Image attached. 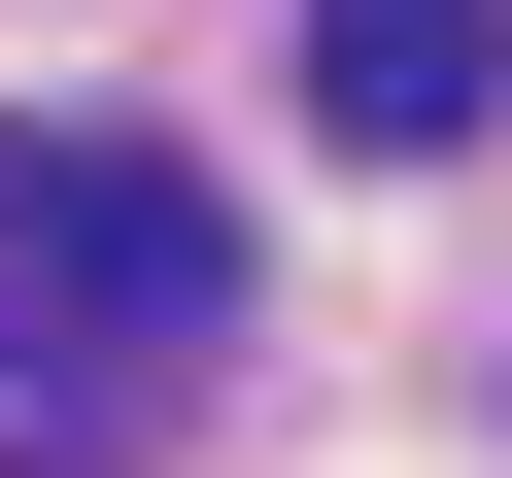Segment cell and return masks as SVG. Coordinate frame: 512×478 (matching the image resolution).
Wrapping results in <instances>:
<instances>
[{"mask_svg":"<svg viewBox=\"0 0 512 478\" xmlns=\"http://www.w3.org/2000/svg\"><path fill=\"white\" fill-rule=\"evenodd\" d=\"M0 274H69L103 342H205V308H239V205H205L171 137H103V103H69V137H0Z\"/></svg>","mask_w":512,"mask_h":478,"instance_id":"cell-1","label":"cell"},{"mask_svg":"<svg viewBox=\"0 0 512 478\" xmlns=\"http://www.w3.org/2000/svg\"><path fill=\"white\" fill-rule=\"evenodd\" d=\"M137 376H171V342H103V308L35 342V308H0V478H103V444H137Z\"/></svg>","mask_w":512,"mask_h":478,"instance_id":"cell-3","label":"cell"},{"mask_svg":"<svg viewBox=\"0 0 512 478\" xmlns=\"http://www.w3.org/2000/svg\"><path fill=\"white\" fill-rule=\"evenodd\" d=\"M512 103V0H308V137H376V171H444Z\"/></svg>","mask_w":512,"mask_h":478,"instance_id":"cell-2","label":"cell"}]
</instances>
